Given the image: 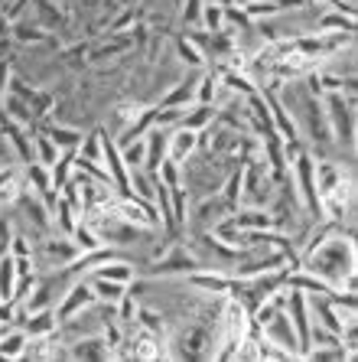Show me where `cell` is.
Here are the masks:
<instances>
[{
  "instance_id": "obj_1",
  "label": "cell",
  "mask_w": 358,
  "mask_h": 362,
  "mask_svg": "<svg viewBox=\"0 0 358 362\" xmlns=\"http://www.w3.org/2000/svg\"><path fill=\"white\" fill-rule=\"evenodd\" d=\"M326 121H329V134L335 137L345 153H355V101H349L342 92L326 95Z\"/></svg>"
},
{
  "instance_id": "obj_2",
  "label": "cell",
  "mask_w": 358,
  "mask_h": 362,
  "mask_svg": "<svg viewBox=\"0 0 358 362\" xmlns=\"http://www.w3.org/2000/svg\"><path fill=\"white\" fill-rule=\"evenodd\" d=\"M261 337L270 339V343H274L277 349H283L290 359H303V346H300V339H297V329H293L287 310H277L270 320L261 323Z\"/></svg>"
},
{
  "instance_id": "obj_3",
  "label": "cell",
  "mask_w": 358,
  "mask_h": 362,
  "mask_svg": "<svg viewBox=\"0 0 358 362\" xmlns=\"http://www.w3.org/2000/svg\"><path fill=\"white\" fill-rule=\"evenodd\" d=\"M196 144H199V131H189V127H179L176 124L173 131H169V151L167 157L176 163H183L186 157H192L196 153Z\"/></svg>"
},
{
  "instance_id": "obj_4",
  "label": "cell",
  "mask_w": 358,
  "mask_h": 362,
  "mask_svg": "<svg viewBox=\"0 0 358 362\" xmlns=\"http://www.w3.org/2000/svg\"><path fill=\"white\" fill-rule=\"evenodd\" d=\"M212 121H215V105H205V101H192V105H186V108H183L179 127H189V131H205Z\"/></svg>"
},
{
  "instance_id": "obj_5",
  "label": "cell",
  "mask_w": 358,
  "mask_h": 362,
  "mask_svg": "<svg viewBox=\"0 0 358 362\" xmlns=\"http://www.w3.org/2000/svg\"><path fill=\"white\" fill-rule=\"evenodd\" d=\"M88 274H95V278L117 281V284H131V281L137 278V268H133L131 262H124V258H111V262H101L98 268H92Z\"/></svg>"
},
{
  "instance_id": "obj_6",
  "label": "cell",
  "mask_w": 358,
  "mask_h": 362,
  "mask_svg": "<svg viewBox=\"0 0 358 362\" xmlns=\"http://www.w3.org/2000/svg\"><path fill=\"white\" fill-rule=\"evenodd\" d=\"M26 329L23 327H7L0 333V359H20L26 346Z\"/></svg>"
},
{
  "instance_id": "obj_7",
  "label": "cell",
  "mask_w": 358,
  "mask_h": 362,
  "mask_svg": "<svg viewBox=\"0 0 358 362\" xmlns=\"http://www.w3.org/2000/svg\"><path fill=\"white\" fill-rule=\"evenodd\" d=\"M85 278H88V284L95 291V300H101V303H117L127 294V284H117V281H108V278H95V274H85Z\"/></svg>"
},
{
  "instance_id": "obj_8",
  "label": "cell",
  "mask_w": 358,
  "mask_h": 362,
  "mask_svg": "<svg viewBox=\"0 0 358 362\" xmlns=\"http://www.w3.org/2000/svg\"><path fill=\"white\" fill-rule=\"evenodd\" d=\"M13 287H17V268H13V255H0V300H13Z\"/></svg>"
},
{
  "instance_id": "obj_9",
  "label": "cell",
  "mask_w": 358,
  "mask_h": 362,
  "mask_svg": "<svg viewBox=\"0 0 358 362\" xmlns=\"http://www.w3.org/2000/svg\"><path fill=\"white\" fill-rule=\"evenodd\" d=\"M176 52H179V62H183V66H189V69H202V66H205V56H202V49L189 40V36L176 42Z\"/></svg>"
},
{
  "instance_id": "obj_10",
  "label": "cell",
  "mask_w": 358,
  "mask_h": 362,
  "mask_svg": "<svg viewBox=\"0 0 358 362\" xmlns=\"http://www.w3.org/2000/svg\"><path fill=\"white\" fill-rule=\"evenodd\" d=\"M199 23L208 26V30H222V26H225V4L205 0V7H202V13H199Z\"/></svg>"
}]
</instances>
